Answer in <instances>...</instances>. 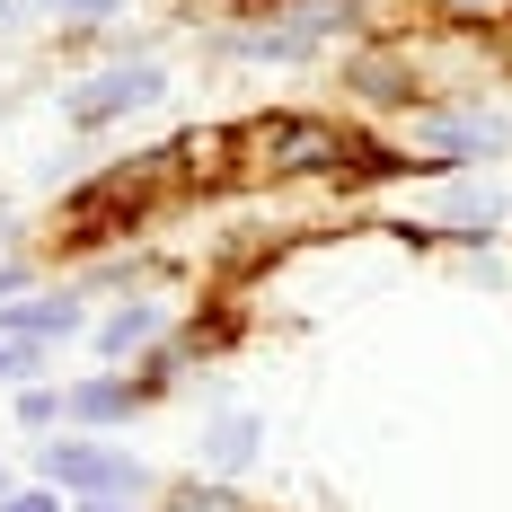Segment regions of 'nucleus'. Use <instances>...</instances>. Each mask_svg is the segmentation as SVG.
Returning <instances> with one entry per match:
<instances>
[{"label": "nucleus", "instance_id": "obj_15", "mask_svg": "<svg viewBox=\"0 0 512 512\" xmlns=\"http://www.w3.org/2000/svg\"><path fill=\"white\" fill-rule=\"evenodd\" d=\"M451 18H486V9H504V0H442Z\"/></svg>", "mask_w": 512, "mask_h": 512}, {"label": "nucleus", "instance_id": "obj_4", "mask_svg": "<svg viewBox=\"0 0 512 512\" xmlns=\"http://www.w3.org/2000/svg\"><path fill=\"white\" fill-rule=\"evenodd\" d=\"M89 327V309L71 301V292H45V301H0V345H62V336H80Z\"/></svg>", "mask_w": 512, "mask_h": 512}, {"label": "nucleus", "instance_id": "obj_9", "mask_svg": "<svg viewBox=\"0 0 512 512\" xmlns=\"http://www.w3.org/2000/svg\"><path fill=\"white\" fill-rule=\"evenodd\" d=\"M265 151L283 159V168H327V159H336V133H327V124H274Z\"/></svg>", "mask_w": 512, "mask_h": 512}, {"label": "nucleus", "instance_id": "obj_8", "mask_svg": "<svg viewBox=\"0 0 512 512\" xmlns=\"http://www.w3.org/2000/svg\"><path fill=\"white\" fill-rule=\"evenodd\" d=\"M442 221H451L460 239H486V230L504 221V186H486V177H460V186H451V204H442Z\"/></svg>", "mask_w": 512, "mask_h": 512}, {"label": "nucleus", "instance_id": "obj_6", "mask_svg": "<svg viewBox=\"0 0 512 512\" xmlns=\"http://www.w3.org/2000/svg\"><path fill=\"white\" fill-rule=\"evenodd\" d=\"M62 424H133V380H71Z\"/></svg>", "mask_w": 512, "mask_h": 512}, {"label": "nucleus", "instance_id": "obj_13", "mask_svg": "<svg viewBox=\"0 0 512 512\" xmlns=\"http://www.w3.org/2000/svg\"><path fill=\"white\" fill-rule=\"evenodd\" d=\"M0 512H62V486H27V495H0Z\"/></svg>", "mask_w": 512, "mask_h": 512}, {"label": "nucleus", "instance_id": "obj_7", "mask_svg": "<svg viewBox=\"0 0 512 512\" xmlns=\"http://www.w3.org/2000/svg\"><path fill=\"white\" fill-rule=\"evenodd\" d=\"M159 336H168V309L159 301H124L115 309V318H98V354H142V345H159Z\"/></svg>", "mask_w": 512, "mask_h": 512}, {"label": "nucleus", "instance_id": "obj_1", "mask_svg": "<svg viewBox=\"0 0 512 512\" xmlns=\"http://www.w3.org/2000/svg\"><path fill=\"white\" fill-rule=\"evenodd\" d=\"M36 477L62 486V495H80V504H133L151 486V468L133 460L124 442H45L36 451Z\"/></svg>", "mask_w": 512, "mask_h": 512}, {"label": "nucleus", "instance_id": "obj_5", "mask_svg": "<svg viewBox=\"0 0 512 512\" xmlns=\"http://www.w3.org/2000/svg\"><path fill=\"white\" fill-rule=\"evenodd\" d=\"M256 451H265V415H256V407H221V415L204 424V442H195V460H204L212 477L256 468Z\"/></svg>", "mask_w": 512, "mask_h": 512}, {"label": "nucleus", "instance_id": "obj_10", "mask_svg": "<svg viewBox=\"0 0 512 512\" xmlns=\"http://www.w3.org/2000/svg\"><path fill=\"white\" fill-rule=\"evenodd\" d=\"M18 424H62V389L27 380V389H18Z\"/></svg>", "mask_w": 512, "mask_h": 512}, {"label": "nucleus", "instance_id": "obj_14", "mask_svg": "<svg viewBox=\"0 0 512 512\" xmlns=\"http://www.w3.org/2000/svg\"><path fill=\"white\" fill-rule=\"evenodd\" d=\"M53 18H80V27H89V18H115V9H124V0H45Z\"/></svg>", "mask_w": 512, "mask_h": 512}, {"label": "nucleus", "instance_id": "obj_18", "mask_svg": "<svg viewBox=\"0 0 512 512\" xmlns=\"http://www.w3.org/2000/svg\"><path fill=\"white\" fill-rule=\"evenodd\" d=\"M0 18H9V0H0Z\"/></svg>", "mask_w": 512, "mask_h": 512}, {"label": "nucleus", "instance_id": "obj_17", "mask_svg": "<svg viewBox=\"0 0 512 512\" xmlns=\"http://www.w3.org/2000/svg\"><path fill=\"white\" fill-rule=\"evenodd\" d=\"M0 248H9V204H0Z\"/></svg>", "mask_w": 512, "mask_h": 512}, {"label": "nucleus", "instance_id": "obj_3", "mask_svg": "<svg viewBox=\"0 0 512 512\" xmlns=\"http://www.w3.org/2000/svg\"><path fill=\"white\" fill-rule=\"evenodd\" d=\"M415 142L433 151V168H468V159H495V151H504L512 124H504V115H486V106H468V115H424Z\"/></svg>", "mask_w": 512, "mask_h": 512}, {"label": "nucleus", "instance_id": "obj_2", "mask_svg": "<svg viewBox=\"0 0 512 512\" xmlns=\"http://www.w3.org/2000/svg\"><path fill=\"white\" fill-rule=\"evenodd\" d=\"M168 98V71L159 62H115V71H89V80H71L62 89V115L80 124V133H98V124H124V115H142V106Z\"/></svg>", "mask_w": 512, "mask_h": 512}, {"label": "nucleus", "instance_id": "obj_16", "mask_svg": "<svg viewBox=\"0 0 512 512\" xmlns=\"http://www.w3.org/2000/svg\"><path fill=\"white\" fill-rule=\"evenodd\" d=\"M80 512H133V504H80Z\"/></svg>", "mask_w": 512, "mask_h": 512}, {"label": "nucleus", "instance_id": "obj_12", "mask_svg": "<svg viewBox=\"0 0 512 512\" xmlns=\"http://www.w3.org/2000/svg\"><path fill=\"white\" fill-rule=\"evenodd\" d=\"M36 362H45V345H0V380H36Z\"/></svg>", "mask_w": 512, "mask_h": 512}, {"label": "nucleus", "instance_id": "obj_11", "mask_svg": "<svg viewBox=\"0 0 512 512\" xmlns=\"http://www.w3.org/2000/svg\"><path fill=\"white\" fill-rule=\"evenodd\" d=\"M177 512H248V504H239L230 486H204V477H195V486H177Z\"/></svg>", "mask_w": 512, "mask_h": 512}]
</instances>
